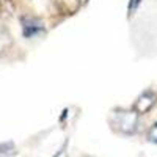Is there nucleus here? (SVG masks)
<instances>
[{
	"instance_id": "1",
	"label": "nucleus",
	"mask_w": 157,
	"mask_h": 157,
	"mask_svg": "<svg viewBox=\"0 0 157 157\" xmlns=\"http://www.w3.org/2000/svg\"><path fill=\"white\" fill-rule=\"evenodd\" d=\"M138 116H140V113L135 109L134 110L118 109L110 115V126L118 134L132 135L138 129Z\"/></svg>"
},
{
	"instance_id": "2",
	"label": "nucleus",
	"mask_w": 157,
	"mask_h": 157,
	"mask_svg": "<svg viewBox=\"0 0 157 157\" xmlns=\"http://www.w3.org/2000/svg\"><path fill=\"white\" fill-rule=\"evenodd\" d=\"M44 30L43 22L36 17H22V33L25 38H33Z\"/></svg>"
},
{
	"instance_id": "3",
	"label": "nucleus",
	"mask_w": 157,
	"mask_h": 157,
	"mask_svg": "<svg viewBox=\"0 0 157 157\" xmlns=\"http://www.w3.org/2000/svg\"><path fill=\"white\" fill-rule=\"evenodd\" d=\"M155 101H157V94H155V93H152V91H145V93H143V94L137 99L134 109H135L140 115L148 113V112L155 105Z\"/></svg>"
},
{
	"instance_id": "4",
	"label": "nucleus",
	"mask_w": 157,
	"mask_h": 157,
	"mask_svg": "<svg viewBox=\"0 0 157 157\" xmlns=\"http://www.w3.org/2000/svg\"><path fill=\"white\" fill-rule=\"evenodd\" d=\"M148 138H149V141H152V143H155V145H157V124H154V126L149 129Z\"/></svg>"
},
{
	"instance_id": "5",
	"label": "nucleus",
	"mask_w": 157,
	"mask_h": 157,
	"mask_svg": "<svg viewBox=\"0 0 157 157\" xmlns=\"http://www.w3.org/2000/svg\"><path fill=\"white\" fill-rule=\"evenodd\" d=\"M140 2H141V0H130V2H129V14H132V13L137 10Z\"/></svg>"
},
{
	"instance_id": "6",
	"label": "nucleus",
	"mask_w": 157,
	"mask_h": 157,
	"mask_svg": "<svg viewBox=\"0 0 157 157\" xmlns=\"http://www.w3.org/2000/svg\"><path fill=\"white\" fill-rule=\"evenodd\" d=\"M77 2H80V3H82V5H85V3H86V2H88V0H77Z\"/></svg>"
},
{
	"instance_id": "7",
	"label": "nucleus",
	"mask_w": 157,
	"mask_h": 157,
	"mask_svg": "<svg viewBox=\"0 0 157 157\" xmlns=\"http://www.w3.org/2000/svg\"><path fill=\"white\" fill-rule=\"evenodd\" d=\"M0 11H2V0H0Z\"/></svg>"
}]
</instances>
